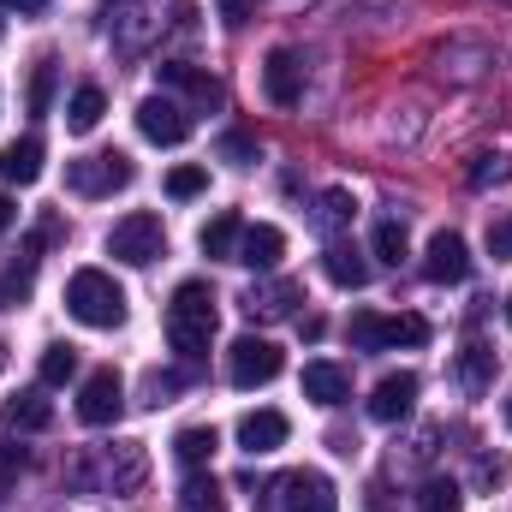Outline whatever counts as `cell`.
I'll list each match as a JSON object with an SVG mask.
<instances>
[{"mask_svg":"<svg viewBox=\"0 0 512 512\" xmlns=\"http://www.w3.org/2000/svg\"><path fill=\"white\" fill-rule=\"evenodd\" d=\"M286 435H292V423H286L280 411H245V417H239V447H245L251 459L274 453V447H280Z\"/></svg>","mask_w":512,"mask_h":512,"instance_id":"2e32d148","label":"cell"},{"mask_svg":"<svg viewBox=\"0 0 512 512\" xmlns=\"http://www.w3.org/2000/svg\"><path fill=\"white\" fill-rule=\"evenodd\" d=\"M280 346L274 340H256V334H245V340H233L227 346V382L233 387H268L274 376H280Z\"/></svg>","mask_w":512,"mask_h":512,"instance_id":"52a82bcc","label":"cell"},{"mask_svg":"<svg viewBox=\"0 0 512 512\" xmlns=\"http://www.w3.org/2000/svg\"><path fill=\"white\" fill-rule=\"evenodd\" d=\"M477 471H483V483H501V477H507V459H483Z\"/></svg>","mask_w":512,"mask_h":512,"instance_id":"ab89813d","label":"cell"},{"mask_svg":"<svg viewBox=\"0 0 512 512\" xmlns=\"http://www.w3.org/2000/svg\"><path fill=\"white\" fill-rule=\"evenodd\" d=\"M280 256H286V233H280V227H268V221H256V227L239 233L233 262H245V268H274Z\"/></svg>","mask_w":512,"mask_h":512,"instance_id":"e0dca14e","label":"cell"},{"mask_svg":"<svg viewBox=\"0 0 512 512\" xmlns=\"http://www.w3.org/2000/svg\"><path fill=\"white\" fill-rule=\"evenodd\" d=\"M12 221H18V209H12V197H0V233H6Z\"/></svg>","mask_w":512,"mask_h":512,"instance_id":"60d3db41","label":"cell"},{"mask_svg":"<svg viewBox=\"0 0 512 512\" xmlns=\"http://www.w3.org/2000/svg\"><path fill=\"white\" fill-rule=\"evenodd\" d=\"M304 399H316V405H346L352 399V376L340 370V364H304Z\"/></svg>","mask_w":512,"mask_h":512,"instance_id":"d6986e66","label":"cell"},{"mask_svg":"<svg viewBox=\"0 0 512 512\" xmlns=\"http://www.w3.org/2000/svg\"><path fill=\"white\" fill-rule=\"evenodd\" d=\"M459 507H465V495H459L453 477H429V483L417 489V512H459Z\"/></svg>","mask_w":512,"mask_h":512,"instance_id":"4316f807","label":"cell"},{"mask_svg":"<svg viewBox=\"0 0 512 512\" xmlns=\"http://www.w3.org/2000/svg\"><path fill=\"white\" fill-rule=\"evenodd\" d=\"M54 102V60H36V78H30V114H48Z\"/></svg>","mask_w":512,"mask_h":512,"instance_id":"1f68e13d","label":"cell"},{"mask_svg":"<svg viewBox=\"0 0 512 512\" xmlns=\"http://www.w3.org/2000/svg\"><path fill=\"white\" fill-rule=\"evenodd\" d=\"M54 423V405H48V393L42 387H24V393H12L6 399V429H48Z\"/></svg>","mask_w":512,"mask_h":512,"instance_id":"ffe728a7","label":"cell"},{"mask_svg":"<svg viewBox=\"0 0 512 512\" xmlns=\"http://www.w3.org/2000/svg\"><path fill=\"white\" fill-rule=\"evenodd\" d=\"M179 512H227L221 483H215L209 471H191V477L179 483Z\"/></svg>","mask_w":512,"mask_h":512,"instance_id":"603a6c76","label":"cell"},{"mask_svg":"<svg viewBox=\"0 0 512 512\" xmlns=\"http://www.w3.org/2000/svg\"><path fill=\"white\" fill-rule=\"evenodd\" d=\"M78 376V352L72 346H48L42 352V387H60V382H72Z\"/></svg>","mask_w":512,"mask_h":512,"instance_id":"f546056e","label":"cell"},{"mask_svg":"<svg viewBox=\"0 0 512 512\" xmlns=\"http://www.w3.org/2000/svg\"><path fill=\"white\" fill-rule=\"evenodd\" d=\"M262 507L268 512H340V501H334V483L322 471H286V477L268 483Z\"/></svg>","mask_w":512,"mask_h":512,"instance_id":"277c9868","label":"cell"},{"mask_svg":"<svg viewBox=\"0 0 512 512\" xmlns=\"http://www.w3.org/2000/svg\"><path fill=\"white\" fill-rule=\"evenodd\" d=\"M0 179L6 185H36L42 179V137H12L0 149Z\"/></svg>","mask_w":512,"mask_h":512,"instance_id":"ac0fdd59","label":"cell"},{"mask_svg":"<svg viewBox=\"0 0 512 512\" xmlns=\"http://www.w3.org/2000/svg\"><path fill=\"white\" fill-rule=\"evenodd\" d=\"M102 114H108V96H102L96 84H78L72 102H66V126L72 131H96L102 126Z\"/></svg>","mask_w":512,"mask_h":512,"instance_id":"cb8c5ba5","label":"cell"},{"mask_svg":"<svg viewBox=\"0 0 512 512\" xmlns=\"http://www.w3.org/2000/svg\"><path fill=\"white\" fill-rule=\"evenodd\" d=\"M221 155L245 167V161H256V137H251V131H227V137H221Z\"/></svg>","mask_w":512,"mask_h":512,"instance_id":"836d02e7","label":"cell"},{"mask_svg":"<svg viewBox=\"0 0 512 512\" xmlns=\"http://www.w3.org/2000/svg\"><path fill=\"white\" fill-rule=\"evenodd\" d=\"M262 96H268L274 108H298V96H304V66H298L292 48H274V54L262 60Z\"/></svg>","mask_w":512,"mask_h":512,"instance_id":"30bf717a","label":"cell"},{"mask_svg":"<svg viewBox=\"0 0 512 512\" xmlns=\"http://www.w3.org/2000/svg\"><path fill=\"white\" fill-rule=\"evenodd\" d=\"M215 447H221V435H215L209 423H191V429L173 435V453H179V465H191V471H203V465L215 459Z\"/></svg>","mask_w":512,"mask_h":512,"instance_id":"7402d4cb","label":"cell"},{"mask_svg":"<svg viewBox=\"0 0 512 512\" xmlns=\"http://www.w3.org/2000/svg\"><path fill=\"white\" fill-rule=\"evenodd\" d=\"M120 411H126V387H120V376H114V370H96V376L84 382V393H78V417H84L90 429H108Z\"/></svg>","mask_w":512,"mask_h":512,"instance_id":"9c48e42d","label":"cell"},{"mask_svg":"<svg viewBox=\"0 0 512 512\" xmlns=\"http://www.w3.org/2000/svg\"><path fill=\"white\" fill-rule=\"evenodd\" d=\"M346 334L364 352H393V346H423L429 340V322L423 316H370V310H358Z\"/></svg>","mask_w":512,"mask_h":512,"instance_id":"8992f818","label":"cell"},{"mask_svg":"<svg viewBox=\"0 0 512 512\" xmlns=\"http://www.w3.org/2000/svg\"><path fill=\"white\" fill-rule=\"evenodd\" d=\"M161 251H167V227H161V215H149V209L114 221V233H108V256H120L131 268H149Z\"/></svg>","mask_w":512,"mask_h":512,"instance_id":"5b68a950","label":"cell"},{"mask_svg":"<svg viewBox=\"0 0 512 512\" xmlns=\"http://www.w3.org/2000/svg\"><path fill=\"white\" fill-rule=\"evenodd\" d=\"M465 179H471V191H489V185H507V179H512V155H477Z\"/></svg>","mask_w":512,"mask_h":512,"instance_id":"f1b7e54d","label":"cell"},{"mask_svg":"<svg viewBox=\"0 0 512 512\" xmlns=\"http://www.w3.org/2000/svg\"><path fill=\"white\" fill-rule=\"evenodd\" d=\"M322 274H328L334 286H346V292L370 286V262H364V256L352 251V245H340V239H334V245L322 251Z\"/></svg>","mask_w":512,"mask_h":512,"instance_id":"44dd1931","label":"cell"},{"mask_svg":"<svg viewBox=\"0 0 512 512\" xmlns=\"http://www.w3.org/2000/svg\"><path fill=\"white\" fill-rule=\"evenodd\" d=\"M304 304V286L298 280H268V286H251L245 292V316L251 322H280V316H292Z\"/></svg>","mask_w":512,"mask_h":512,"instance_id":"4fadbf2b","label":"cell"},{"mask_svg":"<svg viewBox=\"0 0 512 512\" xmlns=\"http://www.w3.org/2000/svg\"><path fill=\"white\" fill-rule=\"evenodd\" d=\"M489 370H495V352H489V346H465L459 376H465V387H471V393H483V387H489Z\"/></svg>","mask_w":512,"mask_h":512,"instance_id":"4dcf8cb0","label":"cell"},{"mask_svg":"<svg viewBox=\"0 0 512 512\" xmlns=\"http://www.w3.org/2000/svg\"><path fill=\"white\" fill-rule=\"evenodd\" d=\"M137 131H143L149 143H167V149H173V143L191 137V108H185L179 96H167V90H161V96H143V102H137Z\"/></svg>","mask_w":512,"mask_h":512,"instance_id":"ba28073f","label":"cell"},{"mask_svg":"<svg viewBox=\"0 0 512 512\" xmlns=\"http://www.w3.org/2000/svg\"><path fill=\"white\" fill-rule=\"evenodd\" d=\"M239 233H245V221H239L233 209H221V215L203 227V239H197V245H203V256H227V262H233V251H239Z\"/></svg>","mask_w":512,"mask_h":512,"instance_id":"d4e9b609","label":"cell"},{"mask_svg":"<svg viewBox=\"0 0 512 512\" xmlns=\"http://www.w3.org/2000/svg\"><path fill=\"white\" fill-rule=\"evenodd\" d=\"M507 322H512V292H507Z\"/></svg>","mask_w":512,"mask_h":512,"instance_id":"7bdbcfd3","label":"cell"},{"mask_svg":"<svg viewBox=\"0 0 512 512\" xmlns=\"http://www.w3.org/2000/svg\"><path fill=\"white\" fill-rule=\"evenodd\" d=\"M0 6H6V12H18V18H36V12H48L54 0H0Z\"/></svg>","mask_w":512,"mask_h":512,"instance_id":"f35d334b","label":"cell"},{"mask_svg":"<svg viewBox=\"0 0 512 512\" xmlns=\"http://www.w3.org/2000/svg\"><path fill=\"white\" fill-rule=\"evenodd\" d=\"M203 185H209V173H203V167H173V173H167V197H179V203H185V197H197Z\"/></svg>","mask_w":512,"mask_h":512,"instance_id":"d6a6232c","label":"cell"},{"mask_svg":"<svg viewBox=\"0 0 512 512\" xmlns=\"http://www.w3.org/2000/svg\"><path fill=\"white\" fill-rule=\"evenodd\" d=\"M131 155L120 149H96V155H78L72 167H66V185L78 191V197H114V191H126L131 185Z\"/></svg>","mask_w":512,"mask_h":512,"instance_id":"3957f363","label":"cell"},{"mask_svg":"<svg viewBox=\"0 0 512 512\" xmlns=\"http://www.w3.org/2000/svg\"><path fill=\"white\" fill-rule=\"evenodd\" d=\"M352 215H358V197H352V191H340V185H334V191H322V197H316V227H322V233L346 227Z\"/></svg>","mask_w":512,"mask_h":512,"instance_id":"484cf974","label":"cell"},{"mask_svg":"<svg viewBox=\"0 0 512 512\" xmlns=\"http://www.w3.org/2000/svg\"><path fill=\"white\" fill-rule=\"evenodd\" d=\"M215 6H221V18H227V24H251V18H256V0H215Z\"/></svg>","mask_w":512,"mask_h":512,"instance_id":"74e56055","label":"cell"},{"mask_svg":"<svg viewBox=\"0 0 512 512\" xmlns=\"http://www.w3.org/2000/svg\"><path fill=\"white\" fill-rule=\"evenodd\" d=\"M179 387H185V376H149V405H167Z\"/></svg>","mask_w":512,"mask_h":512,"instance_id":"8d00e7d4","label":"cell"},{"mask_svg":"<svg viewBox=\"0 0 512 512\" xmlns=\"http://www.w3.org/2000/svg\"><path fill=\"white\" fill-rule=\"evenodd\" d=\"M489 256H495V262H501V256H512V215L489 227Z\"/></svg>","mask_w":512,"mask_h":512,"instance_id":"d590c367","label":"cell"},{"mask_svg":"<svg viewBox=\"0 0 512 512\" xmlns=\"http://www.w3.org/2000/svg\"><path fill=\"white\" fill-rule=\"evenodd\" d=\"M30 268H36V262H24V268H12V274L0 280V310H6V304H18V298L30 292Z\"/></svg>","mask_w":512,"mask_h":512,"instance_id":"e575fe53","label":"cell"},{"mask_svg":"<svg viewBox=\"0 0 512 512\" xmlns=\"http://www.w3.org/2000/svg\"><path fill=\"white\" fill-rule=\"evenodd\" d=\"M370 251L399 268V256H405V221H399V215H382V221H376V233H370Z\"/></svg>","mask_w":512,"mask_h":512,"instance_id":"83f0119b","label":"cell"},{"mask_svg":"<svg viewBox=\"0 0 512 512\" xmlns=\"http://www.w3.org/2000/svg\"><path fill=\"white\" fill-rule=\"evenodd\" d=\"M507 429H512V393H507Z\"/></svg>","mask_w":512,"mask_h":512,"instance_id":"b9f144b4","label":"cell"},{"mask_svg":"<svg viewBox=\"0 0 512 512\" xmlns=\"http://www.w3.org/2000/svg\"><path fill=\"white\" fill-rule=\"evenodd\" d=\"M411 405H417V376H411V370L382 376L376 393H370V417H376V423H399V417H411Z\"/></svg>","mask_w":512,"mask_h":512,"instance_id":"9a60e30c","label":"cell"},{"mask_svg":"<svg viewBox=\"0 0 512 512\" xmlns=\"http://www.w3.org/2000/svg\"><path fill=\"white\" fill-rule=\"evenodd\" d=\"M143 483V447L137 441H120V447H108L102 453V477H96V489H108V495H126Z\"/></svg>","mask_w":512,"mask_h":512,"instance_id":"5bb4252c","label":"cell"},{"mask_svg":"<svg viewBox=\"0 0 512 512\" xmlns=\"http://www.w3.org/2000/svg\"><path fill=\"white\" fill-rule=\"evenodd\" d=\"M0 495H6V477H0Z\"/></svg>","mask_w":512,"mask_h":512,"instance_id":"ee69618b","label":"cell"},{"mask_svg":"<svg viewBox=\"0 0 512 512\" xmlns=\"http://www.w3.org/2000/svg\"><path fill=\"white\" fill-rule=\"evenodd\" d=\"M66 310L84 322V328H120L126 322V292L108 268H78L66 280Z\"/></svg>","mask_w":512,"mask_h":512,"instance_id":"7a4b0ae2","label":"cell"},{"mask_svg":"<svg viewBox=\"0 0 512 512\" xmlns=\"http://www.w3.org/2000/svg\"><path fill=\"white\" fill-rule=\"evenodd\" d=\"M209 340H215V292H209V280H179L173 304H167V346L185 364H197L209 352Z\"/></svg>","mask_w":512,"mask_h":512,"instance_id":"6da1fadb","label":"cell"},{"mask_svg":"<svg viewBox=\"0 0 512 512\" xmlns=\"http://www.w3.org/2000/svg\"><path fill=\"white\" fill-rule=\"evenodd\" d=\"M155 78H161V90H179V96L197 102V108H221V78H209V72H197V66H185V60H161Z\"/></svg>","mask_w":512,"mask_h":512,"instance_id":"8fae6325","label":"cell"},{"mask_svg":"<svg viewBox=\"0 0 512 512\" xmlns=\"http://www.w3.org/2000/svg\"><path fill=\"white\" fill-rule=\"evenodd\" d=\"M423 274H429L435 286H459V280L471 274V251H465V239H459V233H435L429 251H423Z\"/></svg>","mask_w":512,"mask_h":512,"instance_id":"7c38bea8","label":"cell"},{"mask_svg":"<svg viewBox=\"0 0 512 512\" xmlns=\"http://www.w3.org/2000/svg\"><path fill=\"white\" fill-rule=\"evenodd\" d=\"M0 30H6V24H0Z\"/></svg>","mask_w":512,"mask_h":512,"instance_id":"f6af8a7d","label":"cell"}]
</instances>
